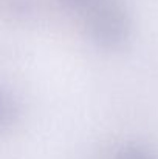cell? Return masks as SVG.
Segmentation results:
<instances>
[{
    "mask_svg": "<svg viewBox=\"0 0 158 159\" xmlns=\"http://www.w3.org/2000/svg\"><path fill=\"white\" fill-rule=\"evenodd\" d=\"M84 31L98 48L118 50L130 39V12L119 0H95L85 8Z\"/></svg>",
    "mask_w": 158,
    "mask_h": 159,
    "instance_id": "1",
    "label": "cell"
},
{
    "mask_svg": "<svg viewBox=\"0 0 158 159\" xmlns=\"http://www.w3.org/2000/svg\"><path fill=\"white\" fill-rule=\"evenodd\" d=\"M20 116V108L17 101L12 98V94H8L6 91H2L0 96V127L3 130L12 127Z\"/></svg>",
    "mask_w": 158,
    "mask_h": 159,
    "instance_id": "2",
    "label": "cell"
},
{
    "mask_svg": "<svg viewBox=\"0 0 158 159\" xmlns=\"http://www.w3.org/2000/svg\"><path fill=\"white\" fill-rule=\"evenodd\" d=\"M112 159H158V158L149 147H146L143 144L130 142V144H124L119 148H116V152L113 153Z\"/></svg>",
    "mask_w": 158,
    "mask_h": 159,
    "instance_id": "3",
    "label": "cell"
},
{
    "mask_svg": "<svg viewBox=\"0 0 158 159\" xmlns=\"http://www.w3.org/2000/svg\"><path fill=\"white\" fill-rule=\"evenodd\" d=\"M9 6L14 12L20 16H26L33 12L34 8V0H9Z\"/></svg>",
    "mask_w": 158,
    "mask_h": 159,
    "instance_id": "4",
    "label": "cell"
},
{
    "mask_svg": "<svg viewBox=\"0 0 158 159\" xmlns=\"http://www.w3.org/2000/svg\"><path fill=\"white\" fill-rule=\"evenodd\" d=\"M64 6H67V8H74V9H78V8H87L89 5H92L95 0H59Z\"/></svg>",
    "mask_w": 158,
    "mask_h": 159,
    "instance_id": "5",
    "label": "cell"
}]
</instances>
